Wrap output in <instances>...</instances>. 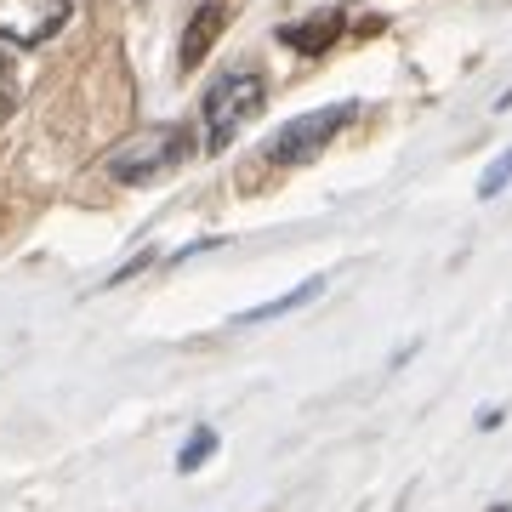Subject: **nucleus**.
<instances>
[{"mask_svg": "<svg viewBox=\"0 0 512 512\" xmlns=\"http://www.w3.org/2000/svg\"><path fill=\"white\" fill-rule=\"evenodd\" d=\"M194 154V137H188L183 126H160V131H137V137H126V143L109 154V177L114 183H160L165 171H177V165Z\"/></svg>", "mask_w": 512, "mask_h": 512, "instance_id": "nucleus-2", "label": "nucleus"}, {"mask_svg": "<svg viewBox=\"0 0 512 512\" xmlns=\"http://www.w3.org/2000/svg\"><path fill=\"white\" fill-rule=\"evenodd\" d=\"M507 183H512V148L490 165V171H484V183H478V200H495V194H501Z\"/></svg>", "mask_w": 512, "mask_h": 512, "instance_id": "nucleus-9", "label": "nucleus"}, {"mask_svg": "<svg viewBox=\"0 0 512 512\" xmlns=\"http://www.w3.org/2000/svg\"><path fill=\"white\" fill-rule=\"evenodd\" d=\"M353 103H330V109H313L302 114V120H291V126H279L274 137H268V160L274 165H308L319 160L330 148V137H342V126L353 120Z\"/></svg>", "mask_w": 512, "mask_h": 512, "instance_id": "nucleus-3", "label": "nucleus"}, {"mask_svg": "<svg viewBox=\"0 0 512 512\" xmlns=\"http://www.w3.org/2000/svg\"><path fill=\"white\" fill-rule=\"evenodd\" d=\"M342 12L330 6V12H319V18H308V23H291V29H279V40L291 46V52H302V57H319V52H330L336 40H342Z\"/></svg>", "mask_w": 512, "mask_h": 512, "instance_id": "nucleus-6", "label": "nucleus"}, {"mask_svg": "<svg viewBox=\"0 0 512 512\" xmlns=\"http://www.w3.org/2000/svg\"><path fill=\"white\" fill-rule=\"evenodd\" d=\"M222 23H228V6H200L194 18H188V29H183V52H177V63H183V74H194L205 63V52L217 46V35H222Z\"/></svg>", "mask_w": 512, "mask_h": 512, "instance_id": "nucleus-5", "label": "nucleus"}, {"mask_svg": "<svg viewBox=\"0 0 512 512\" xmlns=\"http://www.w3.org/2000/svg\"><path fill=\"white\" fill-rule=\"evenodd\" d=\"M18 103V69H12V57L0 52V114Z\"/></svg>", "mask_w": 512, "mask_h": 512, "instance_id": "nucleus-10", "label": "nucleus"}, {"mask_svg": "<svg viewBox=\"0 0 512 512\" xmlns=\"http://www.w3.org/2000/svg\"><path fill=\"white\" fill-rule=\"evenodd\" d=\"M211 456H217V433L211 427H194L188 444L177 450V473H200V461H211Z\"/></svg>", "mask_w": 512, "mask_h": 512, "instance_id": "nucleus-8", "label": "nucleus"}, {"mask_svg": "<svg viewBox=\"0 0 512 512\" xmlns=\"http://www.w3.org/2000/svg\"><path fill=\"white\" fill-rule=\"evenodd\" d=\"M325 291V274H313V279H302L296 291H285V296H274V302H262V308H245L234 319V325H268V319H279V313H296V308H308L313 296Z\"/></svg>", "mask_w": 512, "mask_h": 512, "instance_id": "nucleus-7", "label": "nucleus"}, {"mask_svg": "<svg viewBox=\"0 0 512 512\" xmlns=\"http://www.w3.org/2000/svg\"><path fill=\"white\" fill-rule=\"evenodd\" d=\"M69 23V0H0V40L40 46Z\"/></svg>", "mask_w": 512, "mask_h": 512, "instance_id": "nucleus-4", "label": "nucleus"}, {"mask_svg": "<svg viewBox=\"0 0 512 512\" xmlns=\"http://www.w3.org/2000/svg\"><path fill=\"white\" fill-rule=\"evenodd\" d=\"M262 103H268V92H262V80H256L251 69H234V74H222V80H211L205 109H200V131H205L200 148H205V154L228 148L239 131L262 114Z\"/></svg>", "mask_w": 512, "mask_h": 512, "instance_id": "nucleus-1", "label": "nucleus"}]
</instances>
